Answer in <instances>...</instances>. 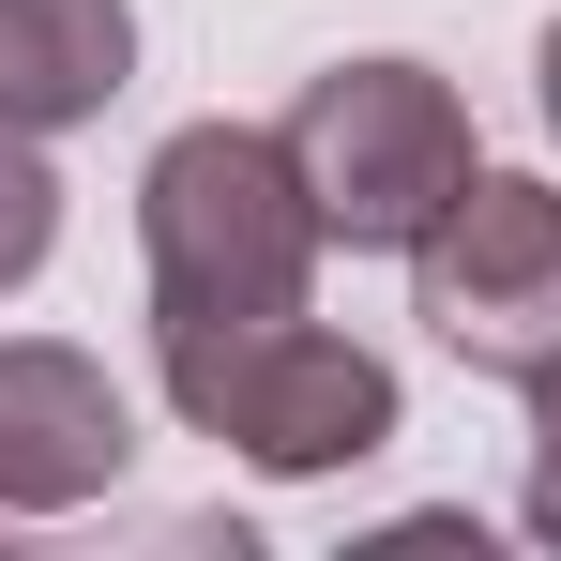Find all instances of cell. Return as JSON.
I'll list each match as a JSON object with an SVG mask.
<instances>
[{"label": "cell", "instance_id": "52a82bcc", "mask_svg": "<svg viewBox=\"0 0 561 561\" xmlns=\"http://www.w3.org/2000/svg\"><path fill=\"white\" fill-rule=\"evenodd\" d=\"M46 259H61V168L31 122H0V288H31Z\"/></svg>", "mask_w": 561, "mask_h": 561}, {"label": "cell", "instance_id": "ba28073f", "mask_svg": "<svg viewBox=\"0 0 561 561\" xmlns=\"http://www.w3.org/2000/svg\"><path fill=\"white\" fill-rule=\"evenodd\" d=\"M516 531L561 547V365L531 379V470H516Z\"/></svg>", "mask_w": 561, "mask_h": 561}, {"label": "cell", "instance_id": "3957f363", "mask_svg": "<svg viewBox=\"0 0 561 561\" xmlns=\"http://www.w3.org/2000/svg\"><path fill=\"white\" fill-rule=\"evenodd\" d=\"M288 152H304V197H319V228L350 243V259H410L470 183H485V152H470V106L440 61H334V77H304L288 106Z\"/></svg>", "mask_w": 561, "mask_h": 561}, {"label": "cell", "instance_id": "5b68a950", "mask_svg": "<svg viewBox=\"0 0 561 561\" xmlns=\"http://www.w3.org/2000/svg\"><path fill=\"white\" fill-rule=\"evenodd\" d=\"M137 470V410L92 350L0 334V516H77Z\"/></svg>", "mask_w": 561, "mask_h": 561}, {"label": "cell", "instance_id": "7a4b0ae2", "mask_svg": "<svg viewBox=\"0 0 561 561\" xmlns=\"http://www.w3.org/2000/svg\"><path fill=\"white\" fill-rule=\"evenodd\" d=\"M319 197L288 122H183L137 168V274H152V334L183 319H274L319 288Z\"/></svg>", "mask_w": 561, "mask_h": 561}, {"label": "cell", "instance_id": "277c9868", "mask_svg": "<svg viewBox=\"0 0 561 561\" xmlns=\"http://www.w3.org/2000/svg\"><path fill=\"white\" fill-rule=\"evenodd\" d=\"M410 319L456 350L470 379H531L561 365V183H516V168H485V183L410 243Z\"/></svg>", "mask_w": 561, "mask_h": 561}, {"label": "cell", "instance_id": "8992f818", "mask_svg": "<svg viewBox=\"0 0 561 561\" xmlns=\"http://www.w3.org/2000/svg\"><path fill=\"white\" fill-rule=\"evenodd\" d=\"M137 92V0H0V122L77 137Z\"/></svg>", "mask_w": 561, "mask_h": 561}, {"label": "cell", "instance_id": "9c48e42d", "mask_svg": "<svg viewBox=\"0 0 561 561\" xmlns=\"http://www.w3.org/2000/svg\"><path fill=\"white\" fill-rule=\"evenodd\" d=\"M531 92H547V137H561V15L531 31Z\"/></svg>", "mask_w": 561, "mask_h": 561}, {"label": "cell", "instance_id": "6da1fadb", "mask_svg": "<svg viewBox=\"0 0 561 561\" xmlns=\"http://www.w3.org/2000/svg\"><path fill=\"white\" fill-rule=\"evenodd\" d=\"M152 379H168L183 440L274 470V485H334V470L394 456V425H410L394 365L365 334L304 319V304H274V319H183V334H152Z\"/></svg>", "mask_w": 561, "mask_h": 561}]
</instances>
